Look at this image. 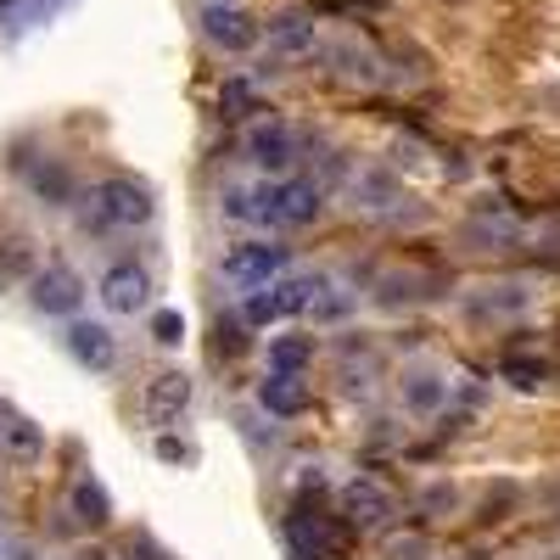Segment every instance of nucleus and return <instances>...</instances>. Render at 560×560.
<instances>
[{
  "label": "nucleus",
  "instance_id": "obj_30",
  "mask_svg": "<svg viewBox=\"0 0 560 560\" xmlns=\"http://www.w3.org/2000/svg\"><path fill=\"white\" fill-rule=\"evenodd\" d=\"M158 459L185 465V459H197V448H191V443H174V438H158Z\"/></svg>",
  "mask_w": 560,
  "mask_h": 560
},
{
  "label": "nucleus",
  "instance_id": "obj_9",
  "mask_svg": "<svg viewBox=\"0 0 560 560\" xmlns=\"http://www.w3.org/2000/svg\"><path fill=\"white\" fill-rule=\"evenodd\" d=\"M459 242L471 253H516L527 242V224L504 202H477L471 213H465V224H459Z\"/></svg>",
  "mask_w": 560,
  "mask_h": 560
},
{
  "label": "nucleus",
  "instance_id": "obj_1",
  "mask_svg": "<svg viewBox=\"0 0 560 560\" xmlns=\"http://www.w3.org/2000/svg\"><path fill=\"white\" fill-rule=\"evenodd\" d=\"M219 213L230 224L258 230V236H287V230H308L325 213V185L303 174H258L247 185H224Z\"/></svg>",
  "mask_w": 560,
  "mask_h": 560
},
{
  "label": "nucleus",
  "instance_id": "obj_20",
  "mask_svg": "<svg viewBox=\"0 0 560 560\" xmlns=\"http://www.w3.org/2000/svg\"><path fill=\"white\" fill-rule=\"evenodd\" d=\"M264 364L275 370V376H303V370L314 364V337H303V331H280V337H269Z\"/></svg>",
  "mask_w": 560,
  "mask_h": 560
},
{
  "label": "nucleus",
  "instance_id": "obj_31",
  "mask_svg": "<svg viewBox=\"0 0 560 560\" xmlns=\"http://www.w3.org/2000/svg\"><path fill=\"white\" fill-rule=\"evenodd\" d=\"M454 560H482V555H454Z\"/></svg>",
  "mask_w": 560,
  "mask_h": 560
},
{
  "label": "nucleus",
  "instance_id": "obj_21",
  "mask_svg": "<svg viewBox=\"0 0 560 560\" xmlns=\"http://www.w3.org/2000/svg\"><path fill=\"white\" fill-rule=\"evenodd\" d=\"M242 319L253 325V331H269V325L292 319V308H287V292H280V280H269V287H253V292H242Z\"/></svg>",
  "mask_w": 560,
  "mask_h": 560
},
{
  "label": "nucleus",
  "instance_id": "obj_11",
  "mask_svg": "<svg viewBox=\"0 0 560 560\" xmlns=\"http://www.w3.org/2000/svg\"><path fill=\"white\" fill-rule=\"evenodd\" d=\"M448 387H454L448 370L415 359V364H404V376H398V404L409 415H420V420H438V415H448Z\"/></svg>",
  "mask_w": 560,
  "mask_h": 560
},
{
  "label": "nucleus",
  "instance_id": "obj_10",
  "mask_svg": "<svg viewBox=\"0 0 560 560\" xmlns=\"http://www.w3.org/2000/svg\"><path fill=\"white\" fill-rule=\"evenodd\" d=\"M62 348L79 370L90 376H113L118 370V337L107 319H90V314H68V331H62Z\"/></svg>",
  "mask_w": 560,
  "mask_h": 560
},
{
  "label": "nucleus",
  "instance_id": "obj_13",
  "mask_svg": "<svg viewBox=\"0 0 560 560\" xmlns=\"http://www.w3.org/2000/svg\"><path fill=\"white\" fill-rule=\"evenodd\" d=\"M102 308L118 314V319H135V314H147L152 308V275L140 269V264H113L102 275V287H96Z\"/></svg>",
  "mask_w": 560,
  "mask_h": 560
},
{
  "label": "nucleus",
  "instance_id": "obj_12",
  "mask_svg": "<svg viewBox=\"0 0 560 560\" xmlns=\"http://www.w3.org/2000/svg\"><path fill=\"white\" fill-rule=\"evenodd\" d=\"M28 303H34V314H45V319H68V314H79V308H84V280H79V269H68V264H45V269L28 280Z\"/></svg>",
  "mask_w": 560,
  "mask_h": 560
},
{
  "label": "nucleus",
  "instance_id": "obj_27",
  "mask_svg": "<svg viewBox=\"0 0 560 560\" xmlns=\"http://www.w3.org/2000/svg\"><path fill=\"white\" fill-rule=\"evenodd\" d=\"M7 448H12L18 459H34V454H45V432L34 427V420H18V427L7 432Z\"/></svg>",
  "mask_w": 560,
  "mask_h": 560
},
{
  "label": "nucleus",
  "instance_id": "obj_24",
  "mask_svg": "<svg viewBox=\"0 0 560 560\" xmlns=\"http://www.w3.org/2000/svg\"><path fill=\"white\" fill-rule=\"evenodd\" d=\"M34 191L45 197V202H51V208H68L73 202V179H68V168H34Z\"/></svg>",
  "mask_w": 560,
  "mask_h": 560
},
{
  "label": "nucleus",
  "instance_id": "obj_2",
  "mask_svg": "<svg viewBox=\"0 0 560 560\" xmlns=\"http://www.w3.org/2000/svg\"><path fill=\"white\" fill-rule=\"evenodd\" d=\"M342 197H348V208L353 213H364V219H382V224H404V213L409 219H420V208H415V197L404 191V179L393 174V168H353L348 179H342Z\"/></svg>",
  "mask_w": 560,
  "mask_h": 560
},
{
  "label": "nucleus",
  "instance_id": "obj_16",
  "mask_svg": "<svg viewBox=\"0 0 560 560\" xmlns=\"http://www.w3.org/2000/svg\"><path fill=\"white\" fill-rule=\"evenodd\" d=\"M140 409H147L152 427H174V420L191 409V376H185V370H163V376H152Z\"/></svg>",
  "mask_w": 560,
  "mask_h": 560
},
{
  "label": "nucleus",
  "instance_id": "obj_26",
  "mask_svg": "<svg viewBox=\"0 0 560 560\" xmlns=\"http://www.w3.org/2000/svg\"><path fill=\"white\" fill-rule=\"evenodd\" d=\"M219 107L230 113V118H242V113H253L258 107V90H253V79H224V90H219Z\"/></svg>",
  "mask_w": 560,
  "mask_h": 560
},
{
  "label": "nucleus",
  "instance_id": "obj_25",
  "mask_svg": "<svg viewBox=\"0 0 560 560\" xmlns=\"http://www.w3.org/2000/svg\"><path fill=\"white\" fill-rule=\"evenodd\" d=\"M147 314H152V342L158 348H168V353L185 348V314L179 308H147Z\"/></svg>",
  "mask_w": 560,
  "mask_h": 560
},
{
  "label": "nucleus",
  "instance_id": "obj_18",
  "mask_svg": "<svg viewBox=\"0 0 560 560\" xmlns=\"http://www.w3.org/2000/svg\"><path fill=\"white\" fill-rule=\"evenodd\" d=\"M258 45H269L275 57H308L314 45H319V28H314L308 12H280V18H269V28H264Z\"/></svg>",
  "mask_w": 560,
  "mask_h": 560
},
{
  "label": "nucleus",
  "instance_id": "obj_4",
  "mask_svg": "<svg viewBox=\"0 0 560 560\" xmlns=\"http://www.w3.org/2000/svg\"><path fill=\"white\" fill-rule=\"evenodd\" d=\"M292 269V247L275 242V236H253V242H236L224 258H219V275L230 280L236 292H253V287H269Z\"/></svg>",
  "mask_w": 560,
  "mask_h": 560
},
{
  "label": "nucleus",
  "instance_id": "obj_28",
  "mask_svg": "<svg viewBox=\"0 0 560 560\" xmlns=\"http://www.w3.org/2000/svg\"><path fill=\"white\" fill-rule=\"evenodd\" d=\"M420 510H427L432 522H438V516H454V510H459V493H454L448 482H432V488H420Z\"/></svg>",
  "mask_w": 560,
  "mask_h": 560
},
{
  "label": "nucleus",
  "instance_id": "obj_6",
  "mask_svg": "<svg viewBox=\"0 0 560 560\" xmlns=\"http://www.w3.org/2000/svg\"><path fill=\"white\" fill-rule=\"evenodd\" d=\"M538 292H533V280H516V275H504V280H477L471 292H459V308L482 319V325H504V319H522L533 314Z\"/></svg>",
  "mask_w": 560,
  "mask_h": 560
},
{
  "label": "nucleus",
  "instance_id": "obj_14",
  "mask_svg": "<svg viewBox=\"0 0 560 560\" xmlns=\"http://www.w3.org/2000/svg\"><path fill=\"white\" fill-rule=\"evenodd\" d=\"M287 544H292L298 560H337V555H342V533L331 527V516H308V504L292 510Z\"/></svg>",
  "mask_w": 560,
  "mask_h": 560
},
{
  "label": "nucleus",
  "instance_id": "obj_7",
  "mask_svg": "<svg viewBox=\"0 0 560 560\" xmlns=\"http://www.w3.org/2000/svg\"><path fill=\"white\" fill-rule=\"evenodd\" d=\"M197 23H202V39L213 45V51H224V57H247V51H258V39H264V23L253 12H242L236 0H202Z\"/></svg>",
  "mask_w": 560,
  "mask_h": 560
},
{
  "label": "nucleus",
  "instance_id": "obj_8",
  "mask_svg": "<svg viewBox=\"0 0 560 560\" xmlns=\"http://www.w3.org/2000/svg\"><path fill=\"white\" fill-rule=\"evenodd\" d=\"M337 510H342V527L348 533H382L393 516H398V499L387 482L376 477H348L337 488Z\"/></svg>",
  "mask_w": 560,
  "mask_h": 560
},
{
  "label": "nucleus",
  "instance_id": "obj_3",
  "mask_svg": "<svg viewBox=\"0 0 560 560\" xmlns=\"http://www.w3.org/2000/svg\"><path fill=\"white\" fill-rule=\"evenodd\" d=\"M152 213H158V197H152V185L135 179V174H107L96 191H90V219L107 224V230H140V224H152Z\"/></svg>",
  "mask_w": 560,
  "mask_h": 560
},
{
  "label": "nucleus",
  "instance_id": "obj_19",
  "mask_svg": "<svg viewBox=\"0 0 560 560\" xmlns=\"http://www.w3.org/2000/svg\"><path fill=\"white\" fill-rule=\"evenodd\" d=\"M68 510H73V522L79 527H107L113 522V493L102 488V477H79L73 482V493H68Z\"/></svg>",
  "mask_w": 560,
  "mask_h": 560
},
{
  "label": "nucleus",
  "instance_id": "obj_22",
  "mask_svg": "<svg viewBox=\"0 0 560 560\" xmlns=\"http://www.w3.org/2000/svg\"><path fill=\"white\" fill-rule=\"evenodd\" d=\"M499 382H510L516 393H538L549 382V364L538 353H527V348H504L499 353Z\"/></svg>",
  "mask_w": 560,
  "mask_h": 560
},
{
  "label": "nucleus",
  "instance_id": "obj_17",
  "mask_svg": "<svg viewBox=\"0 0 560 560\" xmlns=\"http://www.w3.org/2000/svg\"><path fill=\"white\" fill-rule=\"evenodd\" d=\"M308 404H314V393H308L303 376H275V370H264L258 409H264L269 420H298V415H308Z\"/></svg>",
  "mask_w": 560,
  "mask_h": 560
},
{
  "label": "nucleus",
  "instance_id": "obj_23",
  "mask_svg": "<svg viewBox=\"0 0 560 560\" xmlns=\"http://www.w3.org/2000/svg\"><path fill=\"white\" fill-rule=\"evenodd\" d=\"M325 62H331L342 79H359V84H376L382 73H376V57L364 51V45H353V39H337L331 51H325Z\"/></svg>",
  "mask_w": 560,
  "mask_h": 560
},
{
  "label": "nucleus",
  "instance_id": "obj_15",
  "mask_svg": "<svg viewBox=\"0 0 560 560\" xmlns=\"http://www.w3.org/2000/svg\"><path fill=\"white\" fill-rule=\"evenodd\" d=\"M438 292H443V280L427 275V269H387V275L376 280V303H382L387 314L420 308V303H432Z\"/></svg>",
  "mask_w": 560,
  "mask_h": 560
},
{
  "label": "nucleus",
  "instance_id": "obj_5",
  "mask_svg": "<svg viewBox=\"0 0 560 560\" xmlns=\"http://www.w3.org/2000/svg\"><path fill=\"white\" fill-rule=\"evenodd\" d=\"M242 158H247L258 174H298V163H303V135H298L287 118H258V124H247V135H242Z\"/></svg>",
  "mask_w": 560,
  "mask_h": 560
},
{
  "label": "nucleus",
  "instance_id": "obj_29",
  "mask_svg": "<svg viewBox=\"0 0 560 560\" xmlns=\"http://www.w3.org/2000/svg\"><path fill=\"white\" fill-rule=\"evenodd\" d=\"M387 560H432V544L420 538V533H404V538L387 544Z\"/></svg>",
  "mask_w": 560,
  "mask_h": 560
}]
</instances>
